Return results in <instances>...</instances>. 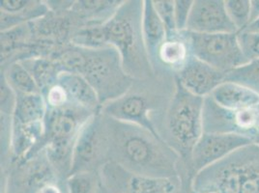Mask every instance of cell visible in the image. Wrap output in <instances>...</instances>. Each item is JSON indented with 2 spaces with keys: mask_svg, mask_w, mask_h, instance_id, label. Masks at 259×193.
Instances as JSON below:
<instances>
[{
  "mask_svg": "<svg viewBox=\"0 0 259 193\" xmlns=\"http://www.w3.org/2000/svg\"><path fill=\"white\" fill-rule=\"evenodd\" d=\"M104 116L109 139V161L141 176L179 177L180 157L162 137L141 127Z\"/></svg>",
  "mask_w": 259,
  "mask_h": 193,
  "instance_id": "1",
  "label": "cell"
},
{
  "mask_svg": "<svg viewBox=\"0 0 259 193\" xmlns=\"http://www.w3.org/2000/svg\"><path fill=\"white\" fill-rule=\"evenodd\" d=\"M52 58L63 71L83 76L96 91L102 107L128 93L136 81L126 73L120 54L112 46L93 50L70 43L57 49Z\"/></svg>",
  "mask_w": 259,
  "mask_h": 193,
  "instance_id": "2",
  "label": "cell"
},
{
  "mask_svg": "<svg viewBox=\"0 0 259 193\" xmlns=\"http://www.w3.org/2000/svg\"><path fill=\"white\" fill-rule=\"evenodd\" d=\"M142 14L143 1H123L103 24L107 43L118 52L124 70L135 80L149 78L155 73L143 40Z\"/></svg>",
  "mask_w": 259,
  "mask_h": 193,
  "instance_id": "3",
  "label": "cell"
},
{
  "mask_svg": "<svg viewBox=\"0 0 259 193\" xmlns=\"http://www.w3.org/2000/svg\"><path fill=\"white\" fill-rule=\"evenodd\" d=\"M194 193H259V145L231 154L195 174Z\"/></svg>",
  "mask_w": 259,
  "mask_h": 193,
  "instance_id": "4",
  "label": "cell"
},
{
  "mask_svg": "<svg viewBox=\"0 0 259 193\" xmlns=\"http://www.w3.org/2000/svg\"><path fill=\"white\" fill-rule=\"evenodd\" d=\"M97 113L69 103L64 107L48 108L45 117V134L41 149L59 175L69 177L73 150L79 131Z\"/></svg>",
  "mask_w": 259,
  "mask_h": 193,
  "instance_id": "5",
  "label": "cell"
},
{
  "mask_svg": "<svg viewBox=\"0 0 259 193\" xmlns=\"http://www.w3.org/2000/svg\"><path fill=\"white\" fill-rule=\"evenodd\" d=\"M203 98L191 94L175 79V89L164 119V140L188 165L203 134Z\"/></svg>",
  "mask_w": 259,
  "mask_h": 193,
  "instance_id": "6",
  "label": "cell"
},
{
  "mask_svg": "<svg viewBox=\"0 0 259 193\" xmlns=\"http://www.w3.org/2000/svg\"><path fill=\"white\" fill-rule=\"evenodd\" d=\"M179 35L188 43L191 54L225 73L249 62L241 49L237 33L199 34L186 30Z\"/></svg>",
  "mask_w": 259,
  "mask_h": 193,
  "instance_id": "7",
  "label": "cell"
},
{
  "mask_svg": "<svg viewBox=\"0 0 259 193\" xmlns=\"http://www.w3.org/2000/svg\"><path fill=\"white\" fill-rule=\"evenodd\" d=\"M109 162V139L103 113L93 115L79 131L73 150L70 175L96 172Z\"/></svg>",
  "mask_w": 259,
  "mask_h": 193,
  "instance_id": "8",
  "label": "cell"
},
{
  "mask_svg": "<svg viewBox=\"0 0 259 193\" xmlns=\"http://www.w3.org/2000/svg\"><path fill=\"white\" fill-rule=\"evenodd\" d=\"M203 132H232L245 135L259 145V105L230 111L210 98L204 99Z\"/></svg>",
  "mask_w": 259,
  "mask_h": 193,
  "instance_id": "9",
  "label": "cell"
},
{
  "mask_svg": "<svg viewBox=\"0 0 259 193\" xmlns=\"http://www.w3.org/2000/svg\"><path fill=\"white\" fill-rule=\"evenodd\" d=\"M14 162L7 178L6 193H42L45 187L56 183L58 174L46 151Z\"/></svg>",
  "mask_w": 259,
  "mask_h": 193,
  "instance_id": "10",
  "label": "cell"
},
{
  "mask_svg": "<svg viewBox=\"0 0 259 193\" xmlns=\"http://www.w3.org/2000/svg\"><path fill=\"white\" fill-rule=\"evenodd\" d=\"M100 170L110 193H180V177L141 176L112 161L106 163Z\"/></svg>",
  "mask_w": 259,
  "mask_h": 193,
  "instance_id": "11",
  "label": "cell"
},
{
  "mask_svg": "<svg viewBox=\"0 0 259 193\" xmlns=\"http://www.w3.org/2000/svg\"><path fill=\"white\" fill-rule=\"evenodd\" d=\"M250 145L256 144L242 134L232 132H203L194 147L189 164L193 177L206 167Z\"/></svg>",
  "mask_w": 259,
  "mask_h": 193,
  "instance_id": "12",
  "label": "cell"
},
{
  "mask_svg": "<svg viewBox=\"0 0 259 193\" xmlns=\"http://www.w3.org/2000/svg\"><path fill=\"white\" fill-rule=\"evenodd\" d=\"M101 112L119 122L141 127L162 137L160 129L152 118L151 101L143 94L133 93L130 90L125 95L103 106Z\"/></svg>",
  "mask_w": 259,
  "mask_h": 193,
  "instance_id": "13",
  "label": "cell"
},
{
  "mask_svg": "<svg viewBox=\"0 0 259 193\" xmlns=\"http://www.w3.org/2000/svg\"><path fill=\"white\" fill-rule=\"evenodd\" d=\"M187 31L199 34L238 33L223 0H194Z\"/></svg>",
  "mask_w": 259,
  "mask_h": 193,
  "instance_id": "14",
  "label": "cell"
},
{
  "mask_svg": "<svg viewBox=\"0 0 259 193\" xmlns=\"http://www.w3.org/2000/svg\"><path fill=\"white\" fill-rule=\"evenodd\" d=\"M175 79L191 94L205 99L213 93L217 87L227 81V73L191 54L175 75Z\"/></svg>",
  "mask_w": 259,
  "mask_h": 193,
  "instance_id": "15",
  "label": "cell"
},
{
  "mask_svg": "<svg viewBox=\"0 0 259 193\" xmlns=\"http://www.w3.org/2000/svg\"><path fill=\"white\" fill-rule=\"evenodd\" d=\"M0 12L1 31H5L43 19L51 13V10L46 1L3 0L0 3Z\"/></svg>",
  "mask_w": 259,
  "mask_h": 193,
  "instance_id": "16",
  "label": "cell"
},
{
  "mask_svg": "<svg viewBox=\"0 0 259 193\" xmlns=\"http://www.w3.org/2000/svg\"><path fill=\"white\" fill-rule=\"evenodd\" d=\"M57 83L64 88L70 103L87 108L95 113L101 112L102 105L97 93L83 76L63 71L58 77Z\"/></svg>",
  "mask_w": 259,
  "mask_h": 193,
  "instance_id": "17",
  "label": "cell"
},
{
  "mask_svg": "<svg viewBox=\"0 0 259 193\" xmlns=\"http://www.w3.org/2000/svg\"><path fill=\"white\" fill-rule=\"evenodd\" d=\"M210 98L221 108L230 111L259 105V94L247 86L233 81H225L213 91Z\"/></svg>",
  "mask_w": 259,
  "mask_h": 193,
  "instance_id": "18",
  "label": "cell"
},
{
  "mask_svg": "<svg viewBox=\"0 0 259 193\" xmlns=\"http://www.w3.org/2000/svg\"><path fill=\"white\" fill-rule=\"evenodd\" d=\"M142 34L147 54L154 68L155 63L158 61L159 51L162 43L167 40V37L164 24L155 10L152 0L143 1Z\"/></svg>",
  "mask_w": 259,
  "mask_h": 193,
  "instance_id": "19",
  "label": "cell"
},
{
  "mask_svg": "<svg viewBox=\"0 0 259 193\" xmlns=\"http://www.w3.org/2000/svg\"><path fill=\"white\" fill-rule=\"evenodd\" d=\"M121 0H78L75 1L70 13L85 25H100L108 22L117 11Z\"/></svg>",
  "mask_w": 259,
  "mask_h": 193,
  "instance_id": "20",
  "label": "cell"
},
{
  "mask_svg": "<svg viewBox=\"0 0 259 193\" xmlns=\"http://www.w3.org/2000/svg\"><path fill=\"white\" fill-rule=\"evenodd\" d=\"M12 115V125L29 126L44 123L47 114V104L42 94H19Z\"/></svg>",
  "mask_w": 259,
  "mask_h": 193,
  "instance_id": "21",
  "label": "cell"
},
{
  "mask_svg": "<svg viewBox=\"0 0 259 193\" xmlns=\"http://www.w3.org/2000/svg\"><path fill=\"white\" fill-rule=\"evenodd\" d=\"M20 62L31 74L42 95L57 84L58 77L63 72L60 65L52 57L34 56L20 60Z\"/></svg>",
  "mask_w": 259,
  "mask_h": 193,
  "instance_id": "22",
  "label": "cell"
},
{
  "mask_svg": "<svg viewBox=\"0 0 259 193\" xmlns=\"http://www.w3.org/2000/svg\"><path fill=\"white\" fill-rule=\"evenodd\" d=\"M31 23H24L11 29L1 31V66L11 61L14 54L22 52L25 49L28 54V46L30 45V39L33 37ZM28 57V55H27ZM26 57V58H27Z\"/></svg>",
  "mask_w": 259,
  "mask_h": 193,
  "instance_id": "23",
  "label": "cell"
},
{
  "mask_svg": "<svg viewBox=\"0 0 259 193\" xmlns=\"http://www.w3.org/2000/svg\"><path fill=\"white\" fill-rule=\"evenodd\" d=\"M1 74L5 76L12 89L19 94H42L31 74L20 61L2 67Z\"/></svg>",
  "mask_w": 259,
  "mask_h": 193,
  "instance_id": "24",
  "label": "cell"
},
{
  "mask_svg": "<svg viewBox=\"0 0 259 193\" xmlns=\"http://www.w3.org/2000/svg\"><path fill=\"white\" fill-rule=\"evenodd\" d=\"M190 55L191 52L188 43L179 35L177 38L166 40L162 43L158 54V61L178 72Z\"/></svg>",
  "mask_w": 259,
  "mask_h": 193,
  "instance_id": "25",
  "label": "cell"
},
{
  "mask_svg": "<svg viewBox=\"0 0 259 193\" xmlns=\"http://www.w3.org/2000/svg\"><path fill=\"white\" fill-rule=\"evenodd\" d=\"M227 80L247 86L259 94V60L250 61L248 64L228 72Z\"/></svg>",
  "mask_w": 259,
  "mask_h": 193,
  "instance_id": "26",
  "label": "cell"
},
{
  "mask_svg": "<svg viewBox=\"0 0 259 193\" xmlns=\"http://www.w3.org/2000/svg\"><path fill=\"white\" fill-rule=\"evenodd\" d=\"M225 2L231 22L237 28L238 32L242 31L250 22V0H227Z\"/></svg>",
  "mask_w": 259,
  "mask_h": 193,
  "instance_id": "27",
  "label": "cell"
},
{
  "mask_svg": "<svg viewBox=\"0 0 259 193\" xmlns=\"http://www.w3.org/2000/svg\"><path fill=\"white\" fill-rule=\"evenodd\" d=\"M155 10L164 24L167 40H172L179 36L176 27L174 14V0H152Z\"/></svg>",
  "mask_w": 259,
  "mask_h": 193,
  "instance_id": "28",
  "label": "cell"
},
{
  "mask_svg": "<svg viewBox=\"0 0 259 193\" xmlns=\"http://www.w3.org/2000/svg\"><path fill=\"white\" fill-rule=\"evenodd\" d=\"M96 184V172L76 173L70 175L66 180L69 193H94Z\"/></svg>",
  "mask_w": 259,
  "mask_h": 193,
  "instance_id": "29",
  "label": "cell"
},
{
  "mask_svg": "<svg viewBox=\"0 0 259 193\" xmlns=\"http://www.w3.org/2000/svg\"><path fill=\"white\" fill-rule=\"evenodd\" d=\"M241 49L248 61L259 60V33L238 32Z\"/></svg>",
  "mask_w": 259,
  "mask_h": 193,
  "instance_id": "30",
  "label": "cell"
},
{
  "mask_svg": "<svg viewBox=\"0 0 259 193\" xmlns=\"http://www.w3.org/2000/svg\"><path fill=\"white\" fill-rule=\"evenodd\" d=\"M194 5L193 0H175L174 1V14L175 22L178 32L187 30V24Z\"/></svg>",
  "mask_w": 259,
  "mask_h": 193,
  "instance_id": "31",
  "label": "cell"
},
{
  "mask_svg": "<svg viewBox=\"0 0 259 193\" xmlns=\"http://www.w3.org/2000/svg\"><path fill=\"white\" fill-rule=\"evenodd\" d=\"M17 95L7 82L5 76L1 74V114L11 116L16 107Z\"/></svg>",
  "mask_w": 259,
  "mask_h": 193,
  "instance_id": "32",
  "label": "cell"
},
{
  "mask_svg": "<svg viewBox=\"0 0 259 193\" xmlns=\"http://www.w3.org/2000/svg\"><path fill=\"white\" fill-rule=\"evenodd\" d=\"M43 96L48 108H61L70 103L64 88L58 83L53 86Z\"/></svg>",
  "mask_w": 259,
  "mask_h": 193,
  "instance_id": "33",
  "label": "cell"
},
{
  "mask_svg": "<svg viewBox=\"0 0 259 193\" xmlns=\"http://www.w3.org/2000/svg\"><path fill=\"white\" fill-rule=\"evenodd\" d=\"M242 31L248 33H259V17L249 22L247 25V27L245 29H243Z\"/></svg>",
  "mask_w": 259,
  "mask_h": 193,
  "instance_id": "34",
  "label": "cell"
},
{
  "mask_svg": "<svg viewBox=\"0 0 259 193\" xmlns=\"http://www.w3.org/2000/svg\"><path fill=\"white\" fill-rule=\"evenodd\" d=\"M250 3H251L250 22H251L259 17V0H250Z\"/></svg>",
  "mask_w": 259,
  "mask_h": 193,
  "instance_id": "35",
  "label": "cell"
}]
</instances>
